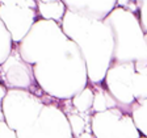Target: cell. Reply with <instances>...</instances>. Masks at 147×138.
<instances>
[{
    "label": "cell",
    "instance_id": "cell-19",
    "mask_svg": "<svg viewBox=\"0 0 147 138\" xmlns=\"http://www.w3.org/2000/svg\"><path fill=\"white\" fill-rule=\"evenodd\" d=\"M117 5L121 7V8L126 9L129 12L131 13H135L137 15L139 8H138V1H133V0H117Z\"/></svg>",
    "mask_w": 147,
    "mask_h": 138
},
{
    "label": "cell",
    "instance_id": "cell-16",
    "mask_svg": "<svg viewBox=\"0 0 147 138\" xmlns=\"http://www.w3.org/2000/svg\"><path fill=\"white\" fill-rule=\"evenodd\" d=\"M0 30H1V36H0V41H1V49H0V64H3L4 62L11 57V54L13 53V50H15L13 45H16V43L12 38V34L9 33V30L7 29V26L1 21H0Z\"/></svg>",
    "mask_w": 147,
    "mask_h": 138
},
{
    "label": "cell",
    "instance_id": "cell-9",
    "mask_svg": "<svg viewBox=\"0 0 147 138\" xmlns=\"http://www.w3.org/2000/svg\"><path fill=\"white\" fill-rule=\"evenodd\" d=\"M134 74V63H113L108 70L104 80L105 88L117 101L118 107L127 114H131V109L137 103L133 93Z\"/></svg>",
    "mask_w": 147,
    "mask_h": 138
},
{
    "label": "cell",
    "instance_id": "cell-6",
    "mask_svg": "<svg viewBox=\"0 0 147 138\" xmlns=\"http://www.w3.org/2000/svg\"><path fill=\"white\" fill-rule=\"evenodd\" d=\"M37 5L36 0H22V1H0V21L3 22L12 34L16 45L21 42L28 33L32 30L37 20Z\"/></svg>",
    "mask_w": 147,
    "mask_h": 138
},
{
    "label": "cell",
    "instance_id": "cell-15",
    "mask_svg": "<svg viewBox=\"0 0 147 138\" xmlns=\"http://www.w3.org/2000/svg\"><path fill=\"white\" fill-rule=\"evenodd\" d=\"M131 117L141 134L147 138V100L135 103L131 109Z\"/></svg>",
    "mask_w": 147,
    "mask_h": 138
},
{
    "label": "cell",
    "instance_id": "cell-7",
    "mask_svg": "<svg viewBox=\"0 0 147 138\" xmlns=\"http://www.w3.org/2000/svg\"><path fill=\"white\" fill-rule=\"evenodd\" d=\"M16 133L18 138H74L64 110L53 101L43 108L33 125Z\"/></svg>",
    "mask_w": 147,
    "mask_h": 138
},
{
    "label": "cell",
    "instance_id": "cell-12",
    "mask_svg": "<svg viewBox=\"0 0 147 138\" xmlns=\"http://www.w3.org/2000/svg\"><path fill=\"white\" fill-rule=\"evenodd\" d=\"M38 5V15L43 20H50V21H55L62 24L64 18V15L67 12V8L64 5L63 1L59 0H38L37 1Z\"/></svg>",
    "mask_w": 147,
    "mask_h": 138
},
{
    "label": "cell",
    "instance_id": "cell-2",
    "mask_svg": "<svg viewBox=\"0 0 147 138\" xmlns=\"http://www.w3.org/2000/svg\"><path fill=\"white\" fill-rule=\"evenodd\" d=\"M62 29L79 46L86 59L89 86L104 83L108 70L113 64L114 38L112 29L104 21L84 18L67 11Z\"/></svg>",
    "mask_w": 147,
    "mask_h": 138
},
{
    "label": "cell",
    "instance_id": "cell-18",
    "mask_svg": "<svg viewBox=\"0 0 147 138\" xmlns=\"http://www.w3.org/2000/svg\"><path fill=\"white\" fill-rule=\"evenodd\" d=\"M138 18L141 22V26L143 29L144 34L147 33V0H139L138 1Z\"/></svg>",
    "mask_w": 147,
    "mask_h": 138
},
{
    "label": "cell",
    "instance_id": "cell-1",
    "mask_svg": "<svg viewBox=\"0 0 147 138\" xmlns=\"http://www.w3.org/2000/svg\"><path fill=\"white\" fill-rule=\"evenodd\" d=\"M33 71L41 89L55 100H72L89 84L86 59L70 38L34 64Z\"/></svg>",
    "mask_w": 147,
    "mask_h": 138
},
{
    "label": "cell",
    "instance_id": "cell-21",
    "mask_svg": "<svg viewBox=\"0 0 147 138\" xmlns=\"http://www.w3.org/2000/svg\"><path fill=\"white\" fill-rule=\"evenodd\" d=\"M144 40H146V43H147V33H146V36H144Z\"/></svg>",
    "mask_w": 147,
    "mask_h": 138
},
{
    "label": "cell",
    "instance_id": "cell-8",
    "mask_svg": "<svg viewBox=\"0 0 147 138\" xmlns=\"http://www.w3.org/2000/svg\"><path fill=\"white\" fill-rule=\"evenodd\" d=\"M92 133L95 138H141L131 114L121 108H112L92 116Z\"/></svg>",
    "mask_w": 147,
    "mask_h": 138
},
{
    "label": "cell",
    "instance_id": "cell-4",
    "mask_svg": "<svg viewBox=\"0 0 147 138\" xmlns=\"http://www.w3.org/2000/svg\"><path fill=\"white\" fill-rule=\"evenodd\" d=\"M67 40L68 37L64 34L59 22L40 18L28 36L17 45V49L21 58L33 67L47 58Z\"/></svg>",
    "mask_w": 147,
    "mask_h": 138
},
{
    "label": "cell",
    "instance_id": "cell-14",
    "mask_svg": "<svg viewBox=\"0 0 147 138\" xmlns=\"http://www.w3.org/2000/svg\"><path fill=\"white\" fill-rule=\"evenodd\" d=\"M93 100H95V92H93L92 86H88L71 100V104H72L74 109H76L80 113H91L92 107H93Z\"/></svg>",
    "mask_w": 147,
    "mask_h": 138
},
{
    "label": "cell",
    "instance_id": "cell-5",
    "mask_svg": "<svg viewBox=\"0 0 147 138\" xmlns=\"http://www.w3.org/2000/svg\"><path fill=\"white\" fill-rule=\"evenodd\" d=\"M54 99L46 101L42 96H38L30 91L24 89H8L7 96L1 100V110L4 121L9 128L20 132L32 126L40 117L41 112Z\"/></svg>",
    "mask_w": 147,
    "mask_h": 138
},
{
    "label": "cell",
    "instance_id": "cell-10",
    "mask_svg": "<svg viewBox=\"0 0 147 138\" xmlns=\"http://www.w3.org/2000/svg\"><path fill=\"white\" fill-rule=\"evenodd\" d=\"M0 70H1L3 84L8 89L30 91L38 96H42L45 93L37 83L33 67L21 58L17 45L15 46V50L11 57L0 66Z\"/></svg>",
    "mask_w": 147,
    "mask_h": 138
},
{
    "label": "cell",
    "instance_id": "cell-13",
    "mask_svg": "<svg viewBox=\"0 0 147 138\" xmlns=\"http://www.w3.org/2000/svg\"><path fill=\"white\" fill-rule=\"evenodd\" d=\"M93 87V92H95V100H93V107H92V112L95 113H100V112H105L112 108H119L117 101L113 99V96L109 93L105 87L101 84H96Z\"/></svg>",
    "mask_w": 147,
    "mask_h": 138
},
{
    "label": "cell",
    "instance_id": "cell-17",
    "mask_svg": "<svg viewBox=\"0 0 147 138\" xmlns=\"http://www.w3.org/2000/svg\"><path fill=\"white\" fill-rule=\"evenodd\" d=\"M133 93L135 101L147 100V74H141L135 71L133 76Z\"/></svg>",
    "mask_w": 147,
    "mask_h": 138
},
{
    "label": "cell",
    "instance_id": "cell-3",
    "mask_svg": "<svg viewBox=\"0 0 147 138\" xmlns=\"http://www.w3.org/2000/svg\"><path fill=\"white\" fill-rule=\"evenodd\" d=\"M104 22L113 33V63H134L137 72L147 74L146 34L138 16L117 5Z\"/></svg>",
    "mask_w": 147,
    "mask_h": 138
},
{
    "label": "cell",
    "instance_id": "cell-20",
    "mask_svg": "<svg viewBox=\"0 0 147 138\" xmlns=\"http://www.w3.org/2000/svg\"><path fill=\"white\" fill-rule=\"evenodd\" d=\"M0 138H18L17 133L9 128L5 122H0Z\"/></svg>",
    "mask_w": 147,
    "mask_h": 138
},
{
    "label": "cell",
    "instance_id": "cell-22",
    "mask_svg": "<svg viewBox=\"0 0 147 138\" xmlns=\"http://www.w3.org/2000/svg\"><path fill=\"white\" fill-rule=\"evenodd\" d=\"M141 138H146V137H141Z\"/></svg>",
    "mask_w": 147,
    "mask_h": 138
},
{
    "label": "cell",
    "instance_id": "cell-11",
    "mask_svg": "<svg viewBox=\"0 0 147 138\" xmlns=\"http://www.w3.org/2000/svg\"><path fill=\"white\" fill-rule=\"evenodd\" d=\"M67 11L75 13L84 18L96 20V21H105V18L117 8L116 0H97V1H89V0H63Z\"/></svg>",
    "mask_w": 147,
    "mask_h": 138
}]
</instances>
